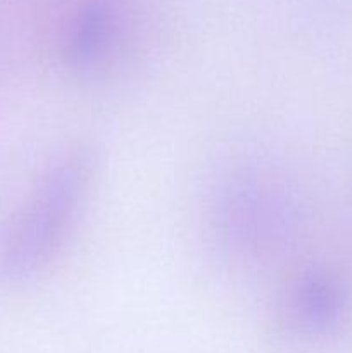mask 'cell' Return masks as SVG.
Segmentation results:
<instances>
[{
	"instance_id": "6da1fadb",
	"label": "cell",
	"mask_w": 352,
	"mask_h": 353,
	"mask_svg": "<svg viewBox=\"0 0 352 353\" xmlns=\"http://www.w3.org/2000/svg\"><path fill=\"white\" fill-rule=\"evenodd\" d=\"M97 157L79 145L47 169L0 234V281H30L59 254L88 196Z\"/></svg>"
},
{
	"instance_id": "7a4b0ae2",
	"label": "cell",
	"mask_w": 352,
	"mask_h": 353,
	"mask_svg": "<svg viewBox=\"0 0 352 353\" xmlns=\"http://www.w3.org/2000/svg\"><path fill=\"white\" fill-rule=\"evenodd\" d=\"M121 26L117 0H81L62 30L64 62L76 69H90L113 50Z\"/></svg>"
},
{
	"instance_id": "3957f363",
	"label": "cell",
	"mask_w": 352,
	"mask_h": 353,
	"mask_svg": "<svg viewBox=\"0 0 352 353\" xmlns=\"http://www.w3.org/2000/svg\"><path fill=\"white\" fill-rule=\"evenodd\" d=\"M344 290L324 272L300 278L285 300V317L290 327L306 333H321L338 323L344 314Z\"/></svg>"
}]
</instances>
